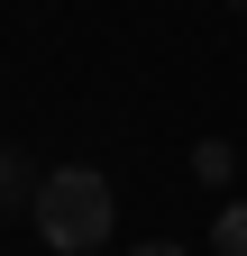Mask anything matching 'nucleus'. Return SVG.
<instances>
[{"instance_id": "nucleus-1", "label": "nucleus", "mask_w": 247, "mask_h": 256, "mask_svg": "<svg viewBox=\"0 0 247 256\" xmlns=\"http://www.w3.org/2000/svg\"><path fill=\"white\" fill-rule=\"evenodd\" d=\"M28 220H37V238L55 256H82L110 238V183L92 165H64V174H37V202H28Z\"/></svg>"}, {"instance_id": "nucleus-2", "label": "nucleus", "mask_w": 247, "mask_h": 256, "mask_svg": "<svg viewBox=\"0 0 247 256\" xmlns=\"http://www.w3.org/2000/svg\"><path fill=\"white\" fill-rule=\"evenodd\" d=\"M210 256H247V202H229L210 220Z\"/></svg>"}, {"instance_id": "nucleus-3", "label": "nucleus", "mask_w": 247, "mask_h": 256, "mask_svg": "<svg viewBox=\"0 0 247 256\" xmlns=\"http://www.w3.org/2000/svg\"><path fill=\"white\" fill-rule=\"evenodd\" d=\"M18 202H37V183H28V165L0 146V210H18Z\"/></svg>"}, {"instance_id": "nucleus-4", "label": "nucleus", "mask_w": 247, "mask_h": 256, "mask_svg": "<svg viewBox=\"0 0 247 256\" xmlns=\"http://www.w3.org/2000/svg\"><path fill=\"white\" fill-rule=\"evenodd\" d=\"M192 174H202V183H229V146L202 138V146H192Z\"/></svg>"}, {"instance_id": "nucleus-5", "label": "nucleus", "mask_w": 247, "mask_h": 256, "mask_svg": "<svg viewBox=\"0 0 247 256\" xmlns=\"http://www.w3.org/2000/svg\"><path fill=\"white\" fill-rule=\"evenodd\" d=\"M128 256H192V247H174V238H146V247H128Z\"/></svg>"}, {"instance_id": "nucleus-6", "label": "nucleus", "mask_w": 247, "mask_h": 256, "mask_svg": "<svg viewBox=\"0 0 247 256\" xmlns=\"http://www.w3.org/2000/svg\"><path fill=\"white\" fill-rule=\"evenodd\" d=\"M229 10H247V0H229Z\"/></svg>"}]
</instances>
